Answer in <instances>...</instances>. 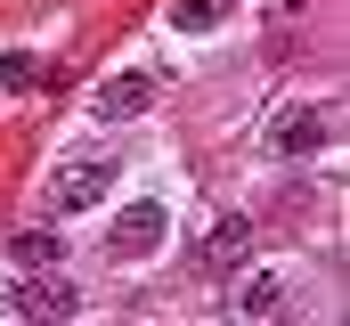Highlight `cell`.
<instances>
[{"mask_svg":"<svg viewBox=\"0 0 350 326\" xmlns=\"http://www.w3.org/2000/svg\"><path fill=\"white\" fill-rule=\"evenodd\" d=\"M114 171H122L114 155H66L57 179H49V212H82V204H98V196L114 188Z\"/></svg>","mask_w":350,"mask_h":326,"instance_id":"obj_1","label":"cell"},{"mask_svg":"<svg viewBox=\"0 0 350 326\" xmlns=\"http://www.w3.org/2000/svg\"><path fill=\"white\" fill-rule=\"evenodd\" d=\"M8 253H16V261H25V269H33V261H41V269H49V261H57V253H66V237H57V229H16V237H8Z\"/></svg>","mask_w":350,"mask_h":326,"instance_id":"obj_8","label":"cell"},{"mask_svg":"<svg viewBox=\"0 0 350 326\" xmlns=\"http://www.w3.org/2000/svg\"><path fill=\"white\" fill-rule=\"evenodd\" d=\"M33 74H41V66H33L25 49H8V58H0V82H8V90H33Z\"/></svg>","mask_w":350,"mask_h":326,"instance_id":"obj_10","label":"cell"},{"mask_svg":"<svg viewBox=\"0 0 350 326\" xmlns=\"http://www.w3.org/2000/svg\"><path fill=\"white\" fill-rule=\"evenodd\" d=\"M277 310H285V277L253 269V277L237 286V318H277Z\"/></svg>","mask_w":350,"mask_h":326,"instance_id":"obj_7","label":"cell"},{"mask_svg":"<svg viewBox=\"0 0 350 326\" xmlns=\"http://www.w3.org/2000/svg\"><path fill=\"white\" fill-rule=\"evenodd\" d=\"M228 16V0H172V33H212Z\"/></svg>","mask_w":350,"mask_h":326,"instance_id":"obj_9","label":"cell"},{"mask_svg":"<svg viewBox=\"0 0 350 326\" xmlns=\"http://www.w3.org/2000/svg\"><path fill=\"white\" fill-rule=\"evenodd\" d=\"M155 244H163V212H155V204H131V212L106 229V253H114V261H139V253H155Z\"/></svg>","mask_w":350,"mask_h":326,"instance_id":"obj_5","label":"cell"},{"mask_svg":"<svg viewBox=\"0 0 350 326\" xmlns=\"http://www.w3.org/2000/svg\"><path fill=\"white\" fill-rule=\"evenodd\" d=\"M8 310H16V318H82V294H74L66 277H49V269H41V277L25 269V277L8 286Z\"/></svg>","mask_w":350,"mask_h":326,"instance_id":"obj_3","label":"cell"},{"mask_svg":"<svg viewBox=\"0 0 350 326\" xmlns=\"http://www.w3.org/2000/svg\"><path fill=\"white\" fill-rule=\"evenodd\" d=\"M245 261H253V221H245V212H220V221L204 229V244H196V269L228 277V269H245Z\"/></svg>","mask_w":350,"mask_h":326,"instance_id":"obj_4","label":"cell"},{"mask_svg":"<svg viewBox=\"0 0 350 326\" xmlns=\"http://www.w3.org/2000/svg\"><path fill=\"white\" fill-rule=\"evenodd\" d=\"M90 106H98V123H131V114H147V106H155V74H114Z\"/></svg>","mask_w":350,"mask_h":326,"instance_id":"obj_6","label":"cell"},{"mask_svg":"<svg viewBox=\"0 0 350 326\" xmlns=\"http://www.w3.org/2000/svg\"><path fill=\"white\" fill-rule=\"evenodd\" d=\"M334 131H342L334 106H285L269 139H277V155H318V147H334Z\"/></svg>","mask_w":350,"mask_h":326,"instance_id":"obj_2","label":"cell"}]
</instances>
